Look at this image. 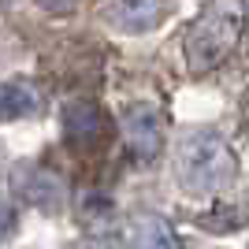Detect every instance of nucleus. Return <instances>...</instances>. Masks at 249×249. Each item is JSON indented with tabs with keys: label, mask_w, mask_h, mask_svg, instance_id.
<instances>
[{
	"label": "nucleus",
	"mask_w": 249,
	"mask_h": 249,
	"mask_svg": "<svg viewBox=\"0 0 249 249\" xmlns=\"http://www.w3.org/2000/svg\"><path fill=\"white\" fill-rule=\"evenodd\" d=\"M134 238H138L142 249H182L175 227L164 216H156V212H142L134 219Z\"/></svg>",
	"instance_id": "7"
},
{
	"label": "nucleus",
	"mask_w": 249,
	"mask_h": 249,
	"mask_svg": "<svg viewBox=\"0 0 249 249\" xmlns=\"http://www.w3.org/2000/svg\"><path fill=\"white\" fill-rule=\"evenodd\" d=\"M246 30V0H208V8L186 34V67L208 74L238 49Z\"/></svg>",
	"instance_id": "1"
},
{
	"label": "nucleus",
	"mask_w": 249,
	"mask_h": 249,
	"mask_svg": "<svg viewBox=\"0 0 249 249\" xmlns=\"http://www.w3.org/2000/svg\"><path fill=\"white\" fill-rule=\"evenodd\" d=\"M123 134H126V149L138 164H149L160 156L164 149V119L153 104L138 101V104H126L123 112Z\"/></svg>",
	"instance_id": "3"
},
{
	"label": "nucleus",
	"mask_w": 249,
	"mask_h": 249,
	"mask_svg": "<svg viewBox=\"0 0 249 249\" xmlns=\"http://www.w3.org/2000/svg\"><path fill=\"white\" fill-rule=\"evenodd\" d=\"M60 126H63V138H67V145H71L74 153H97V149L108 142V119H104V112L93 101L63 104Z\"/></svg>",
	"instance_id": "4"
},
{
	"label": "nucleus",
	"mask_w": 249,
	"mask_h": 249,
	"mask_svg": "<svg viewBox=\"0 0 249 249\" xmlns=\"http://www.w3.org/2000/svg\"><path fill=\"white\" fill-rule=\"evenodd\" d=\"M234 153L216 130H190L182 142H178L175 153V178L178 186L194 194V197H205V194H216L234 178Z\"/></svg>",
	"instance_id": "2"
},
{
	"label": "nucleus",
	"mask_w": 249,
	"mask_h": 249,
	"mask_svg": "<svg viewBox=\"0 0 249 249\" xmlns=\"http://www.w3.org/2000/svg\"><path fill=\"white\" fill-rule=\"evenodd\" d=\"M78 0H37V8H45V11H52V15H63V11H71Z\"/></svg>",
	"instance_id": "11"
},
{
	"label": "nucleus",
	"mask_w": 249,
	"mask_h": 249,
	"mask_svg": "<svg viewBox=\"0 0 249 249\" xmlns=\"http://www.w3.org/2000/svg\"><path fill=\"white\" fill-rule=\"evenodd\" d=\"M164 15V0H108L104 19L119 34H145Z\"/></svg>",
	"instance_id": "6"
},
{
	"label": "nucleus",
	"mask_w": 249,
	"mask_h": 249,
	"mask_svg": "<svg viewBox=\"0 0 249 249\" xmlns=\"http://www.w3.org/2000/svg\"><path fill=\"white\" fill-rule=\"evenodd\" d=\"M37 108V97L19 82H0V123H11V119H22Z\"/></svg>",
	"instance_id": "8"
},
{
	"label": "nucleus",
	"mask_w": 249,
	"mask_h": 249,
	"mask_svg": "<svg viewBox=\"0 0 249 249\" xmlns=\"http://www.w3.org/2000/svg\"><path fill=\"white\" fill-rule=\"evenodd\" d=\"M197 223L205 231H234V227H246V223H249V194H246V197H238V201H227V205L212 208V212L201 216Z\"/></svg>",
	"instance_id": "9"
},
{
	"label": "nucleus",
	"mask_w": 249,
	"mask_h": 249,
	"mask_svg": "<svg viewBox=\"0 0 249 249\" xmlns=\"http://www.w3.org/2000/svg\"><path fill=\"white\" fill-rule=\"evenodd\" d=\"M0 4H11V0H0Z\"/></svg>",
	"instance_id": "12"
},
{
	"label": "nucleus",
	"mask_w": 249,
	"mask_h": 249,
	"mask_svg": "<svg viewBox=\"0 0 249 249\" xmlns=\"http://www.w3.org/2000/svg\"><path fill=\"white\" fill-rule=\"evenodd\" d=\"M11 182H15V194H19L22 201H30V205L41 208V212H56L60 201H63L60 178L52 175V171H45V167L19 164V167H15V175H11Z\"/></svg>",
	"instance_id": "5"
},
{
	"label": "nucleus",
	"mask_w": 249,
	"mask_h": 249,
	"mask_svg": "<svg viewBox=\"0 0 249 249\" xmlns=\"http://www.w3.org/2000/svg\"><path fill=\"white\" fill-rule=\"evenodd\" d=\"M11 231H15V208L0 197V238H8Z\"/></svg>",
	"instance_id": "10"
}]
</instances>
